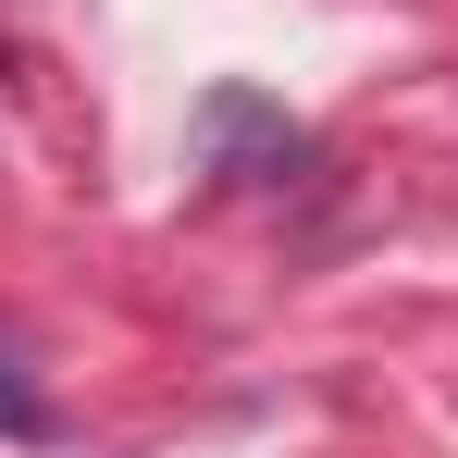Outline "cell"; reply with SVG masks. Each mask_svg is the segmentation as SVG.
Listing matches in <instances>:
<instances>
[{
    "instance_id": "1",
    "label": "cell",
    "mask_w": 458,
    "mask_h": 458,
    "mask_svg": "<svg viewBox=\"0 0 458 458\" xmlns=\"http://www.w3.org/2000/svg\"><path fill=\"white\" fill-rule=\"evenodd\" d=\"M0 434H50V409H38V396L13 384V360H0Z\"/></svg>"
}]
</instances>
